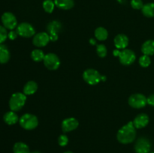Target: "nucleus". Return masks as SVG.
Wrapping results in <instances>:
<instances>
[{
	"label": "nucleus",
	"mask_w": 154,
	"mask_h": 153,
	"mask_svg": "<svg viewBox=\"0 0 154 153\" xmlns=\"http://www.w3.org/2000/svg\"><path fill=\"white\" fill-rule=\"evenodd\" d=\"M42 6H43V8L45 12L48 14H51L54 11L56 5L54 1H53V0H45L43 4H42Z\"/></svg>",
	"instance_id": "obj_25"
},
{
	"label": "nucleus",
	"mask_w": 154,
	"mask_h": 153,
	"mask_svg": "<svg viewBox=\"0 0 154 153\" xmlns=\"http://www.w3.org/2000/svg\"><path fill=\"white\" fill-rule=\"evenodd\" d=\"M63 153H74V152H72V151H66V152H63Z\"/></svg>",
	"instance_id": "obj_36"
},
{
	"label": "nucleus",
	"mask_w": 154,
	"mask_h": 153,
	"mask_svg": "<svg viewBox=\"0 0 154 153\" xmlns=\"http://www.w3.org/2000/svg\"><path fill=\"white\" fill-rule=\"evenodd\" d=\"M90 42L92 44H96V41H95V39L91 38L90 40Z\"/></svg>",
	"instance_id": "obj_34"
},
{
	"label": "nucleus",
	"mask_w": 154,
	"mask_h": 153,
	"mask_svg": "<svg viewBox=\"0 0 154 153\" xmlns=\"http://www.w3.org/2000/svg\"><path fill=\"white\" fill-rule=\"evenodd\" d=\"M8 33L7 28H5L3 26H0V44L4 43L8 38Z\"/></svg>",
	"instance_id": "obj_28"
},
{
	"label": "nucleus",
	"mask_w": 154,
	"mask_h": 153,
	"mask_svg": "<svg viewBox=\"0 0 154 153\" xmlns=\"http://www.w3.org/2000/svg\"><path fill=\"white\" fill-rule=\"evenodd\" d=\"M19 117H18L17 114L14 112V111H8V112H5L3 116V120L8 125H13V124H16L17 122H19Z\"/></svg>",
	"instance_id": "obj_16"
},
{
	"label": "nucleus",
	"mask_w": 154,
	"mask_h": 153,
	"mask_svg": "<svg viewBox=\"0 0 154 153\" xmlns=\"http://www.w3.org/2000/svg\"><path fill=\"white\" fill-rule=\"evenodd\" d=\"M141 12L146 17H154V2H149L144 4Z\"/></svg>",
	"instance_id": "obj_23"
},
{
	"label": "nucleus",
	"mask_w": 154,
	"mask_h": 153,
	"mask_svg": "<svg viewBox=\"0 0 154 153\" xmlns=\"http://www.w3.org/2000/svg\"><path fill=\"white\" fill-rule=\"evenodd\" d=\"M18 35L23 38H31L35 34V29L32 24L29 22H21L16 28Z\"/></svg>",
	"instance_id": "obj_8"
},
{
	"label": "nucleus",
	"mask_w": 154,
	"mask_h": 153,
	"mask_svg": "<svg viewBox=\"0 0 154 153\" xmlns=\"http://www.w3.org/2000/svg\"><path fill=\"white\" fill-rule=\"evenodd\" d=\"M131 6L132 8L135 10H141L144 6L142 0H132L131 1Z\"/></svg>",
	"instance_id": "obj_29"
},
{
	"label": "nucleus",
	"mask_w": 154,
	"mask_h": 153,
	"mask_svg": "<svg viewBox=\"0 0 154 153\" xmlns=\"http://www.w3.org/2000/svg\"><path fill=\"white\" fill-rule=\"evenodd\" d=\"M94 34L96 38L98 40H101V41H103L105 40L108 37V32L104 27H98L97 28H96L94 32Z\"/></svg>",
	"instance_id": "obj_22"
},
{
	"label": "nucleus",
	"mask_w": 154,
	"mask_h": 153,
	"mask_svg": "<svg viewBox=\"0 0 154 153\" xmlns=\"http://www.w3.org/2000/svg\"><path fill=\"white\" fill-rule=\"evenodd\" d=\"M14 153H31L29 147L23 142H17L13 146Z\"/></svg>",
	"instance_id": "obj_21"
},
{
	"label": "nucleus",
	"mask_w": 154,
	"mask_h": 153,
	"mask_svg": "<svg viewBox=\"0 0 154 153\" xmlns=\"http://www.w3.org/2000/svg\"><path fill=\"white\" fill-rule=\"evenodd\" d=\"M38 90V84L37 82H35L33 80L28 81L24 85L23 91L26 95H32V94H35L36 91Z\"/></svg>",
	"instance_id": "obj_17"
},
{
	"label": "nucleus",
	"mask_w": 154,
	"mask_h": 153,
	"mask_svg": "<svg viewBox=\"0 0 154 153\" xmlns=\"http://www.w3.org/2000/svg\"><path fill=\"white\" fill-rule=\"evenodd\" d=\"M18 34L17 32V31H14V30H11L8 32V38L10 40H14V39L17 38Z\"/></svg>",
	"instance_id": "obj_31"
},
{
	"label": "nucleus",
	"mask_w": 154,
	"mask_h": 153,
	"mask_svg": "<svg viewBox=\"0 0 154 153\" xmlns=\"http://www.w3.org/2000/svg\"><path fill=\"white\" fill-rule=\"evenodd\" d=\"M141 52L144 55L149 56L154 55V40H146L141 46Z\"/></svg>",
	"instance_id": "obj_18"
},
{
	"label": "nucleus",
	"mask_w": 154,
	"mask_h": 153,
	"mask_svg": "<svg viewBox=\"0 0 154 153\" xmlns=\"http://www.w3.org/2000/svg\"><path fill=\"white\" fill-rule=\"evenodd\" d=\"M120 53V50H118V49H116L115 50H114V52H113V54H114L115 56H119Z\"/></svg>",
	"instance_id": "obj_33"
},
{
	"label": "nucleus",
	"mask_w": 154,
	"mask_h": 153,
	"mask_svg": "<svg viewBox=\"0 0 154 153\" xmlns=\"http://www.w3.org/2000/svg\"><path fill=\"white\" fill-rule=\"evenodd\" d=\"M96 52L97 55L101 58H105L108 53V50L105 44H99L96 46Z\"/></svg>",
	"instance_id": "obj_27"
},
{
	"label": "nucleus",
	"mask_w": 154,
	"mask_h": 153,
	"mask_svg": "<svg viewBox=\"0 0 154 153\" xmlns=\"http://www.w3.org/2000/svg\"><path fill=\"white\" fill-rule=\"evenodd\" d=\"M78 125H79V122L74 117H70L63 120L61 128L64 133H67L75 130V129L78 128Z\"/></svg>",
	"instance_id": "obj_13"
},
{
	"label": "nucleus",
	"mask_w": 154,
	"mask_h": 153,
	"mask_svg": "<svg viewBox=\"0 0 154 153\" xmlns=\"http://www.w3.org/2000/svg\"><path fill=\"white\" fill-rule=\"evenodd\" d=\"M83 79L89 85L94 86L102 81V75L96 69L88 68L84 70L83 74Z\"/></svg>",
	"instance_id": "obj_4"
},
{
	"label": "nucleus",
	"mask_w": 154,
	"mask_h": 153,
	"mask_svg": "<svg viewBox=\"0 0 154 153\" xmlns=\"http://www.w3.org/2000/svg\"><path fill=\"white\" fill-rule=\"evenodd\" d=\"M45 67L50 70H55L60 68V59L57 54L54 52H49L46 54L43 60Z\"/></svg>",
	"instance_id": "obj_6"
},
{
	"label": "nucleus",
	"mask_w": 154,
	"mask_h": 153,
	"mask_svg": "<svg viewBox=\"0 0 154 153\" xmlns=\"http://www.w3.org/2000/svg\"><path fill=\"white\" fill-rule=\"evenodd\" d=\"M106 80V77L105 76H102V81H105Z\"/></svg>",
	"instance_id": "obj_35"
},
{
	"label": "nucleus",
	"mask_w": 154,
	"mask_h": 153,
	"mask_svg": "<svg viewBox=\"0 0 154 153\" xmlns=\"http://www.w3.org/2000/svg\"><path fill=\"white\" fill-rule=\"evenodd\" d=\"M63 28L62 23L58 20H52L48 24L47 31L50 36V40L51 41H56L58 40V34L61 32Z\"/></svg>",
	"instance_id": "obj_7"
},
{
	"label": "nucleus",
	"mask_w": 154,
	"mask_h": 153,
	"mask_svg": "<svg viewBox=\"0 0 154 153\" xmlns=\"http://www.w3.org/2000/svg\"><path fill=\"white\" fill-rule=\"evenodd\" d=\"M55 5L62 10H70L75 5L74 0H54Z\"/></svg>",
	"instance_id": "obj_19"
},
{
	"label": "nucleus",
	"mask_w": 154,
	"mask_h": 153,
	"mask_svg": "<svg viewBox=\"0 0 154 153\" xmlns=\"http://www.w3.org/2000/svg\"><path fill=\"white\" fill-rule=\"evenodd\" d=\"M51 41L50 36L48 32H42L37 33L33 36L32 43L37 47H44Z\"/></svg>",
	"instance_id": "obj_12"
},
{
	"label": "nucleus",
	"mask_w": 154,
	"mask_h": 153,
	"mask_svg": "<svg viewBox=\"0 0 154 153\" xmlns=\"http://www.w3.org/2000/svg\"><path fill=\"white\" fill-rule=\"evenodd\" d=\"M31 153H41V152L39 151H34V152H31Z\"/></svg>",
	"instance_id": "obj_37"
},
{
	"label": "nucleus",
	"mask_w": 154,
	"mask_h": 153,
	"mask_svg": "<svg viewBox=\"0 0 154 153\" xmlns=\"http://www.w3.org/2000/svg\"><path fill=\"white\" fill-rule=\"evenodd\" d=\"M11 57L8 48L4 44H0V64H5L9 61Z\"/></svg>",
	"instance_id": "obj_20"
},
{
	"label": "nucleus",
	"mask_w": 154,
	"mask_h": 153,
	"mask_svg": "<svg viewBox=\"0 0 154 153\" xmlns=\"http://www.w3.org/2000/svg\"><path fill=\"white\" fill-rule=\"evenodd\" d=\"M2 22L3 26L9 30H14L17 27V20L14 14L11 12H5L2 15Z\"/></svg>",
	"instance_id": "obj_10"
},
{
	"label": "nucleus",
	"mask_w": 154,
	"mask_h": 153,
	"mask_svg": "<svg viewBox=\"0 0 154 153\" xmlns=\"http://www.w3.org/2000/svg\"><path fill=\"white\" fill-rule=\"evenodd\" d=\"M150 118H149L148 115L145 113H140L134 118L133 124L135 128L141 129L143 128H145L148 124Z\"/></svg>",
	"instance_id": "obj_15"
},
{
	"label": "nucleus",
	"mask_w": 154,
	"mask_h": 153,
	"mask_svg": "<svg viewBox=\"0 0 154 153\" xmlns=\"http://www.w3.org/2000/svg\"><path fill=\"white\" fill-rule=\"evenodd\" d=\"M26 99V95L23 92H15L12 94L8 102L11 110L14 112L20 110L25 105Z\"/></svg>",
	"instance_id": "obj_2"
},
{
	"label": "nucleus",
	"mask_w": 154,
	"mask_h": 153,
	"mask_svg": "<svg viewBox=\"0 0 154 153\" xmlns=\"http://www.w3.org/2000/svg\"><path fill=\"white\" fill-rule=\"evenodd\" d=\"M20 125L23 129L31 130L38 125V119L37 116L32 113H25L20 118Z\"/></svg>",
	"instance_id": "obj_3"
},
{
	"label": "nucleus",
	"mask_w": 154,
	"mask_h": 153,
	"mask_svg": "<svg viewBox=\"0 0 154 153\" xmlns=\"http://www.w3.org/2000/svg\"><path fill=\"white\" fill-rule=\"evenodd\" d=\"M129 106L135 109H141L147 104V97L141 93L133 94L129 98L128 100Z\"/></svg>",
	"instance_id": "obj_5"
},
{
	"label": "nucleus",
	"mask_w": 154,
	"mask_h": 153,
	"mask_svg": "<svg viewBox=\"0 0 154 153\" xmlns=\"http://www.w3.org/2000/svg\"><path fill=\"white\" fill-rule=\"evenodd\" d=\"M129 38L124 34H118L114 39V44L116 48L118 50H124L129 45Z\"/></svg>",
	"instance_id": "obj_14"
},
{
	"label": "nucleus",
	"mask_w": 154,
	"mask_h": 153,
	"mask_svg": "<svg viewBox=\"0 0 154 153\" xmlns=\"http://www.w3.org/2000/svg\"><path fill=\"white\" fill-rule=\"evenodd\" d=\"M138 62L142 68H147L151 64V59H150V57L149 56L143 54V56H141L139 58Z\"/></svg>",
	"instance_id": "obj_26"
},
{
	"label": "nucleus",
	"mask_w": 154,
	"mask_h": 153,
	"mask_svg": "<svg viewBox=\"0 0 154 153\" xmlns=\"http://www.w3.org/2000/svg\"><path fill=\"white\" fill-rule=\"evenodd\" d=\"M136 138V128L132 122H129L119 129L117 134V139L122 144H129Z\"/></svg>",
	"instance_id": "obj_1"
},
{
	"label": "nucleus",
	"mask_w": 154,
	"mask_h": 153,
	"mask_svg": "<svg viewBox=\"0 0 154 153\" xmlns=\"http://www.w3.org/2000/svg\"><path fill=\"white\" fill-rule=\"evenodd\" d=\"M151 153H154V152H151Z\"/></svg>",
	"instance_id": "obj_38"
},
{
	"label": "nucleus",
	"mask_w": 154,
	"mask_h": 153,
	"mask_svg": "<svg viewBox=\"0 0 154 153\" xmlns=\"http://www.w3.org/2000/svg\"><path fill=\"white\" fill-rule=\"evenodd\" d=\"M147 104L150 105V106H154V94H150V96L147 98Z\"/></svg>",
	"instance_id": "obj_32"
},
{
	"label": "nucleus",
	"mask_w": 154,
	"mask_h": 153,
	"mask_svg": "<svg viewBox=\"0 0 154 153\" xmlns=\"http://www.w3.org/2000/svg\"><path fill=\"white\" fill-rule=\"evenodd\" d=\"M118 57L120 62L123 65H130L133 64L136 59V55L135 52L129 49H124L120 51Z\"/></svg>",
	"instance_id": "obj_9"
},
{
	"label": "nucleus",
	"mask_w": 154,
	"mask_h": 153,
	"mask_svg": "<svg viewBox=\"0 0 154 153\" xmlns=\"http://www.w3.org/2000/svg\"><path fill=\"white\" fill-rule=\"evenodd\" d=\"M134 148L136 153H149L151 148V143L147 138L142 136L137 140Z\"/></svg>",
	"instance_id": "obj_11"
},
{
	"label": "nucleus",
	"mask_w": 154,
	"mask_h": 153,
	"mask_svg": "<svg viewBox=\"0 0 154 153\" xmlns=\"http://www.w3.org/2000/svg\"><path fill=\"white\" fill-rule=\"evenodd\" d=\"M69 143V138L66 134H61L58 137V144L62 147H64Z\"/></svg>",
	"instance_id": "obj_30"
},
{
	"label": "nucleus",
	"mask_w": 154,
	"mask_h": 153,
	"mask_svg": "<svg viewBox=\"0 0 154 153\" xmlns=\"http://www.w3.org/2000/svg\"><path fill=\"white\" fill-rule=\"evenodd\" d=\"M45 56V54L44 53V52L41 49H35L31 52L32 59L34 62H36L43 61Z\"/></svg>",
	"instance_id": "obj_24"
}]
</instances>
